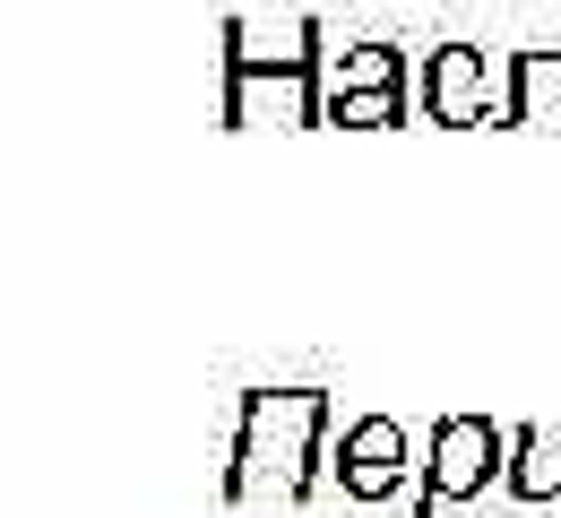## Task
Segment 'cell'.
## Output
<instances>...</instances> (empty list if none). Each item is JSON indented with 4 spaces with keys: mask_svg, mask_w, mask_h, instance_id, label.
I'll return each mask as SVG.
<instances>
[{
    "mask_svg": "<svg viewBox=\"0 0 561 518\" xmlns=\"http://www.w3.org/2000/svg\"><path fill=\"white\" fill-rule=\"evenodd\" d=\"M492 484H510V433L492 415H440L423 449V493L415 518H440L449 502H484Z\"/></svg>",
    "mask_w": 561,
    "mask_h": 518,
    "instance_id": "cell-3",
    "label": "cell"
},
{
    "mask_svg": "<svg viewBox=\"0 0 561 518\" xmlns=\"http://www.w3.org/2000/svg\"><path fill=\"white\" fill-rule=\"evenodd\" d=\"M329 95H407V53L398 44H346V53H329Z\"/></svg>",
    "mask_w": 561,
    "mask_h": 518,
    "instance_id": "cell-7",
    "label": "cell"
},
{
    "mask_svg": "<svg viewBox=\"0 0 561 518\" xmlns=\"http://www.w3.org/2000/svg\"><path fill=\"white\" fill-rule=\"evenodd\" d=\"M329 475L346 484L354 502L407 493V424H398V415H354L346 433H337V467H329Z\"/></svg>",
    "mask_w": 561,
    "mask_h": 518,
    "instance_id": "cell-4",
    "label": "cell"
},
{
    "mask_svg": "<svg viewBox=\"0 0 561 518\" xmlns=\"http://www.w3.org/2000/svg\"><path fill=\"white\" fill-rule=\"evenodd\" d=\"M260 104H277L285 122H329V53L311 18L285 26H225V122H260Z\"/></svg>",
    "mask_w": 561,
    "mask_h": 518,
    "instance_id": "cell-2",
    "label": "cell"
},
{
    "mask_svg": "<svg viewBox=\"0 0 561 518\" xmlns=\"http://www.w3.org/2000/svg\"><path fill=\"white\" fill-rule=\"evenodd\" d=\"M510 493L518 502H561V424L510 433Z\"/></svg>",
    "mask_w": 561,
    "mask_h": 518,
    "instance_id": "cell-8",
    "label": "cell"
},
{
    "mask_svg": "<svg viewBox=\"0 0 561 518\" xmlns=\"http://www.w3.org/2000/svg\"><path fill=\"white\" fill-rule=\"evenodd\" d=\"M407 113V95H329V122L337 130H389Z\"/></svg>",
    "mask_w": 561,
    "mask_h": 518,
    "instance_id": "cell-9",
    "label": "cell"
},
{
    "mask_svg": "<svg viewBox=\"0 0 561 518\" xmlns=\"http://www.w3.org/2000/svg\"><path fill=\"white\" fill-rule=\"evenodd\" d=\"M320 467H337L329 389H251L242 433H233V467H225V502H251L268 475H277V502H311Z\"/></svg>",
    "mask_w": 561,
    "mask_h": 518,
    "instance_id": "cell-1",
    "label": "cell"
},
{
    "mask_svg": "<svg viewBox=\"0 0 561 518\" xmlns=\"http://www.w3.org/2000/svg\"><path fill=\"white\" fill-rule=\"evenodd\" d=\"M501 130H561V53H518L510 61Z\"/></svg>",
    "mask_w": 561,
    "mask_h": 518,
    "instance_id": "cell-6",
    "label": "cell"
},
{
    "mask_svg": "<svg viewBox=\"0 0 561 518\" xmlns=\"http://www.w3.org/2000/svg\"><path fill=\"white\" fill-rule=\"evenodd\" d=\"M423 104L440 130H476V122H501V95H492V61L476 44H440L423 61Z\"/></svg>",
    "mask_w": 561,
    "mask_h": 518,
    "instance_id": "cell-5",
    "label": "cell"
}]
</instances>
